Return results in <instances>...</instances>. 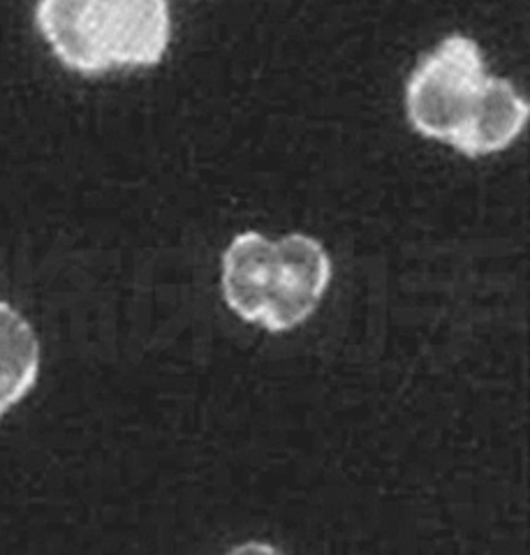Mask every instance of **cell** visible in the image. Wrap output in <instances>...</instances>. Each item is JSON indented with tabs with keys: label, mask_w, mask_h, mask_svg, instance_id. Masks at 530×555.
Masks as SVG:
<instances>
[{
	"label": "cell",
	"mask_w": 530,
	"mask_h": 555,
	"mask_svg": "<svg viewBox=\"0 0 530 555\" xmlns=\"http://www.w3.org/2000/svg\"><path fill=\"white\" fill-rule=\"evenodd\" d=\"M228 555H285V553L264 542H246V544L234 546Z\"/></svg>",
	"instance_id": "5"
},
{
	"label": "cell",
	"mask_w": 530,
	"mask_h": 555,
	"mask_svg": "<svg viewBox=\"0 0 530 555\" xmlns=\"http://www.w3.org/2000/svg\"><path fill=\"white\" fill-rule=\"evenodd\" d=\"M332 259L320 241L260 232L236 234L222 255V294L238 318L283 334L309 320L332 283Z\"/></svg>",
	"instance_id": "2"
},
{
	"label": "cell",
	"mask_w": 530,
	"mask_h": 555,
	"mask_svg": "<svg viewBox=\"0 0 530 555\" xmlns=\"http://www.w3.org/2000/svg\"><path fill=\"white\" fill-rule=\"evenodd\" d=\"M413 128L468 158L505 151L530 118L515 83L487 73L482 49L468 35H448L419 59L405 86Z\"/></svg>",
	"instance_id": "1"
},
{
	"label": "cell",
	"mask_w": 530,
	"mask_h": 555,
	"mask_svg": "<svg viewBox=\"0 0 530 555\" xmlns=\"http://www.w3.org/2000/svg\"><path fill=\"white\" fill-rule=\"evenodd\" d=\"M40 343L33 326L10 304L0 301V420L36 387Z\"/></svg>",
	"instance_id": "4"
},
{
	"label": "cell",
	"mask_w": 530,
	"mask_h": 555,
	"mask_svg": "<svg viewBox=\"0 0 530 555\" xmlns=\"http://www.w3.org/2000/svg\"><path fill=\"white\" fill-rule=\"evenodd\" d=\"M36 24L79 75L158 65L172 40L167 0H38Z\"/></svg>",
	"instance_id": "3"
}]
</instances>
